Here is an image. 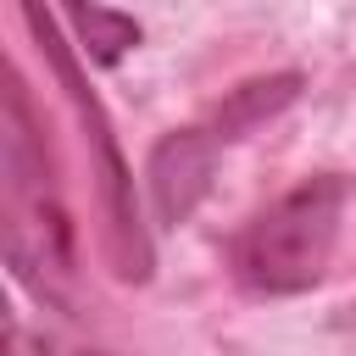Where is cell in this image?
Returning <instances> with one entry per match:
<instances>
[{
  "label": "cell",
  "instance_id": "4",
  "mask_svg": "<svg viewBox=\"0 0 356 356\" xmlns=\"http://www.w3.org/2000/svg\"><path fill=\"white\" fill-rule=\"evenodd\" d=\"M217 150H222V139H217L206 122L178 128V134H167V139L150 150L145 178H150V206H156L161 222L178 228V222L200 206V195H206V184H211V167H217Z\"/></svg>",
  "mask_w": 356,
  "mask_h": 356
},
{
  "label": "cell",
  "instance_id": "5",
  "mask_svg": "<svg viewBox=\"0 0 356 356\" xmlns=\"http://www.w3.org/2000/svg\"><path fill=\"white\" fill-rule=\"evenodd\" d=\"M67 28L83 39V56L100 61V67L122 61V56L139 44V22L122 17V11H106V6H78V11H67Z\"/></svg>",
  "mask_w": 356,
  "mask_h": 356
},
{
  "label": "cell",
  "instance_id": "1",
  "mask_svg": "<svg viewBox=\"0 0 356 356\" xmlns=\"http://www.w3.org/2000/svg\"><path fill=\"white\" fill-rule=\"evenodd\" d=\"M0 89V217H6V261L11 273L44 300L72 306L78 289V250H72V217L56 184V156L44 145V122L33 111V95L22 72L6 61Z\"/></svg>",
  "mask_w": 356,
  "mask_h": 356
},
{
  "label": "cell",
  "instance_id": "6",
  "mask_svg": "<svg viewBox=\"0 0 356 356\" xmlns=\"http://www.w3.org/2000/svg\"><path fill=\"white\" fill-rule=\"evenodd\" d=\"M33 356H122V350H111V345H100V339H83V334H72V328H44V334L33 339Z\"/></svg>",
  "mask_w": 356,
  "mask_h": 356
},
{
  "label": "cell",
  "instance_id": "2",
  "mask_svg": "<svg viewBox=\"0 0 356 356\" xmlns=\"http://www.w3.org/2000/svg\"><path fill=\"white\" fill-rule=\"evenodd\" d=\"M345 178L317 172L306 184H295L289 195H278L273 206H261L234 239H228V267L239 278V289L250 295H300L323 278L334 239H339V217H345Z\"/></svg>",
  "mask_w": 356,
  "mask_h": 356
},
{
  "label": "cell",
  "instance_id": "3",
  "mask_svg": "<svg viewBox=\"0 0 356 356\" xmlns=\"http://www.w3.org/2000/svg\"><path fill=\"white\" fill-rule=\"evenodd\" d=\"M22 22H28L33 39L44 44V56L56 61L61 89L72 95V106H78V117H83V128H89V145L100 150V195H106V217H111V256H117V273H122V278H145V273H150V239H145V228H139L134 184H128L122 156H117L111 122H106V111L95 106V95H89V83H83V72H78V61H72V50H67L56 17L39 11V6H22Z\"/></svg>",
  "mask_w": 356,
  "mask_h": 356
}]
</instances>
